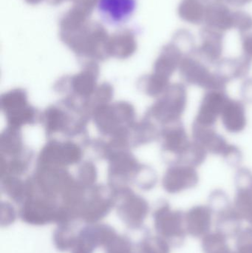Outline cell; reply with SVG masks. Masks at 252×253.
Returning a JSON list of instances; mask_svg holds the SVG:
<instances>
[{
	"instance_id": "bcb514c9",
	"label": "cell",
	"mask_w": 252,
	"mask_h": 253,
	"mask_svg": "<svg viewBox=\"0 0 252 253\" xmlns=\"http://www.w3.org/2000/svg\"><path fill=\"white\" fill-rule=\"evenodd\" d=\"M227 4L235 7H243L246 4H249L252 0H223Z\"/></svg>"
},
{
	"instance_id": "f907efd6",
	"label": "cell",
	"mask_w": 252,
	"mask_h": 253,
	"mask_svg": "<svg viewBox=\"0 0 252 253\" xmlns=\"http://www.w3.org/2000/svg\"><path fill=\"white\" fill-rule=\"evenodd\" d=\"M216 1H223V0H216Z\"/></svg>"
},
{
	"instance_id": "681fc988",
	"label": "cell",
	"mask_w": 252,
	"mask_h": 253,
	"mask_svg": "<svg viewBox=\"0 0 252 253\" xmlns=\"http://www.w3.org/2000/svg\"><path fill=\"white\" fill-rule=\"evenodd\" d=\"M203 1H205V2L208 3L209 0H203Z\"/></svg>"
},
{
	"instance_id": "7402d4cb",
	"label": "cell",
	"mask_w": 252,
	"mask_h": 253,
	"mask_svg": "<svg viewBox=\"0 0 252 253\" xmlns=\"http://www.w3.org/2000/svg\"><path fill=\"white\" fill-rule=\"evenodd\" d=\"M137 47L136 33L133 30H119L109 37V56L118 59H128L136 53Z\"/></svg>"
},
{
	"instance_id": "9a60e30c",
	"label": "cell",
	"mask_w": 252,
	"mask_h": 253,
	"mask_svg": "<svg viewBox=\"0 0 252 253\" xmlns=\"http://www.w3.org/2000/svg\"><path fill=\"white\" fill-rule=\"evenodd\" d=\"M201 44L194 55L208 65H216L222 59L224 33L204 26L199 33Z\"/></svg>"
},
{
	"instance_id": "d590c367",
	"label": "cell",
	"mask_w": 252,
	"mask_h": 253,
	"mask_svg": "<svg viewBox=\"0 0 252 253\" xmlns=\"http://www.w3.org/2000/svg\"><path fill=\"white\" fill-rule=\"evenodd\" d=\"M97 179V169L90 162H84L78 169L76 181L86 189L93 187Z\"/></svg>"
},
{
	"instance_id": "d6a6232c",
	"label": "cell",
	"mask_w": 252,
	"mask_h": 253,
	"mask_svg": "<svg viewBox=\"0 0 252 253\" xmlns=\"http://www.w3.org/2000/svg\"><path fill=\"white\" fill-rule=\"evenodd\" d=\"M99 248V243L92 233L88 225L80 229L76 242L71 253H93Z\"/></svg>"
},
{
	"instance_id": "4316f807",
	"label": "cell",
	"mask_w": 252,
	"mask_h": 253,
	"mask_svg": "<svg viewBox=\"0 0 252 253\" xmlns=\"http://www.w3.org/2000/svg\"><path fill=\"white\" fill-rule=\"evenodd\" d=\"M207 4L203 0H182L178 7V14L183 22L201 25L204 23Z\"/></svg>"
},
{
	"instance_id": "836d02e7",
	"label": "cell",
	"mask_w": 252,
	"mask_h": 253,
	"mask_svg": "<svg viewBox=\"0 0 252 253\" xmlns=\"http://www.w3.org/2000/svg\"><path fill=\"white\" fill-rule=\"evenodd\" d=\"M105 253H136L130 238L117 233L105 247Z\"/></svg>"
},
{
	"instance_id": "ba28073f",
	"label": "cell",
	"mask_w": 252,
	"mask_h": 253,
	"mask_svg": "<svg viewBox=\"0 0 252 253\" xmlns=\"http://www.w3.org/2000/svg\"><path fill=\"white\" fill-rule=\"evenodd\" d=\"M115 207V193L109 186H93L87 190L80 210L79 219L87 224L99 223Z\"/></svg>"
},
{
	"instance_id": "83f0119b",
	"label": "cell",
	"mask_w": 252,
	"mask_h": 253,
	"mask_svg": "<svg viewBox=\"0 0 252 253\" xmlns=\"http://www.w3.org/2000/svg\"><path fill=\"white\" fill-rule=\"evenodd\" d=\"M80 229L75 221L58 224L53 236V244L56 249L61 252L71 251L76 242Z\"/></svg>"
},
{
	"instance_id": "9c48e42d",
	"label": "cell",
	"mask_w": 252,
	"mask_h": 253,
	"mask_svg": "<svg viewBox=\"0 0 252 253\" xmlns=\"http://www.w3.org/2000/svg\"><path fill=\"white\" fill-rule=\"evenodd\" d=\"M1 108L9 126L20 129L36 122L37 111L28 103L27 92L23 89H13L4 93L1 97Z\"/></svg>"
},
{
	"instance_id": "1f68e13d",
	"label": "cell",
	"mask_w": 252,
	"mask_h": 253,
	"mask_svg": "<svg viewBox=\"0 0 252 253\" xmlns=\"http://www.w3.org/2000/svg\"><path fill=\"white\" fill-rule=\"evenodd\" d=\"M204 253H230L232 252L227 243V238L216 231L204 236L201 242Z\"/></svg>"
},
{
	"instance_id": "30bf717a",
	"label": "cell",
	"mask_w": 252,
	"mask_h": 253,
	"mask_svg": "<svg viewBox=\"0 0 252 253\" xmlns=\"http://www.w3.org/2000/svg\"><path fill=\"white\" fill-rule=\"evenodd\" d=\"M99 75L98 62L89 61L84 63V68L78 74L70 78L61 79L56 85L59 87V91L71 92L69 97L87 102L89 105V100L98 87Z\"/></svg>"
},
{
	"instance_id": "2e32d148",
	"label": "cell",
	"mask_w": 252,
	"mask_h": 253,
	"mask_svg": "<svg viewBox=\"0 0 252 253\" xmlns=\"http://www.w3.org/2000/svg\"><path fill=\"white\" fill-rule=\"evenodd\" d=\"M229 100L225 90H208L203 97L194 123L200 126H214Z\"/></svg>"
},
{
	"instance_id": "816d5d0a",
	"label": "cell",
	"mask_w": 252,
	"mask_h": 253,
	"mask_svg": "<svg viewBox=\"0 0 252 253\" xmlns=\"http://www.w3.org/2000/svg\"><path fill=\"white\" fill-rule=\"evenodd\" d=\"M230 253H237L236 252H232H232H231Z\"/></svg>"
},
{
	"instance_id": "ab89813d",
	"label": "cell",
	"mask_w": 252,
	"mask_h": 253,
	"mask_svg": "<svg viewBox=\"0 0 252 253\" xmlns=\"http://www.w3.org/2000/svg\"><path fill=\"white\" fill-rule=\"evenodd\" d=\"M233 28L238 30L240 34L252 30V16L243 10L233 11Z\"/></svg>"
},
{
	"instance_id": "f1b7e54d",
	"label": "cell",
	"mask_w": 252,
	"mask_h": 253,
	"mask_svg": "<svg viewBox=\"0 0 252 253\" xmlns=\"http://www.w3.org/2000/svg\"><path fill=\"white\" fill-rule=\"evenodd\" d=\"M1 190L16 204L22 205L28 196V183L18 176L6 175L1 178Z\"/></svg>"
},
{
	"instance_id": "cb8c5ba5",
	"label": "cell",
	"mask_w": 252,
	"mask_h": 253,
	"mask_svg": "<svg viewBox=\"0 0 252 253\" xmlns=\"http://www.w3.org/2000/svg\"><path fill=\"white\" fill-rule=\"evenodd\" d=\"M225 129L231 133H239L245 129L247 120L246 108L241 101L229 99L220 115Z\"/></svg>"
},
{
	"instance_id": "8fae6325",
	"label": "cell",
	"mask_w": 252,
	"mask_h": 253,
	"mask_svg": "<svg viewBox=\"0 0 252 253\" xmlns=\"http://www.w3.org/2000/svg\"><path fill=\"white\" fill-rule=\"evenodd\" d=\"M109 186L113 191L128 187V183L134 181L142 165L129 150H115L108 155Z\"/></svg>"
},
{
	"instance_id": "8d00e7d4",
	"label": "cell",
	"mask_w": 252,
	"mask_h": 253,
	"mask_svg": "<svg viewBox=\"0 0 252 253\" xmlns=\"http://www.w3.org/2000/svg\"><path fill=\"white\" fill-rule=\"evenodd\" d=\"M157 181L158 176L155 170L149 167L142 165L133 182L142 190H149L155 187Z\"/></svg>"
},
{
	"instance_id": "603a6c76",
	"label": "cell",
	"mask_w": 252,
	"mask_h": 253,
	"mask_svg": "<svg viewBox=\"0 0 252 253\" xmlns=\"http://www.w3.org/2000/svg\"><path fill=\"white\" fill-rule=\"evenodd\" d=\"M252 60L243 56L236 58H224L216 64V74L226 83L232 80L243 79L250 73Z\"/></svg>"
},
{
	"instance_id": "f6af8a7d",
	"label": "cell",
	"mask_w": 252,
	"mask_h": 253,
	"mask_svg": "<svg viewBox=\"0 0 252 253\" xmlns=\"http://www.w3.org/2000/svg\"><path fill=\"white\" fill-rule=\"evenodd\" d=\"M241 93L246 102L252 103V79H248L243 83Z\"/></svg>"
},
{
	"instance_id": "277c9868",
	"label": "cell",
	"mask_w": 252,
	"mask_h": 253,
	"mask_svg": "<svg viewBox=\"0 0 252 253\" xmlns=\"http://www.w3.org/2000/svg\"><path fill=\"white\" fill-rule=\"evenodd\" d=\"M152 217L158 236L164 239L170 247L180 248L183 245L187 234L183 211H173L168 202L161 200L157 204Z\"/></svg>"
},
{
	"instance_id": "74e56055",
	"label": "cell",
	"mask_w": 252,
	"mask_h": 253,
	"mask_svg": "<svg viewBox=\"0 0 252 253\" xmlns=\"http://www.w3.org/2000/svg\"><path fill=\"white\" fill-rule=\"evenodd\" d=\"M232 205L229 196L223 190H214L209 197L208 206L213 211V214L217 213Z\"/></svg>"
},
{
	"instance_id": "ee69618b",
	"label": "cell",
	"mask_w": 252,
	"mask_h": 253,
	"mask_svg": "<svg viewBox=\"0 0 252 253\" xmlns=\"http://www.w3.org/2000/svg\"><path fill=\"white\" fill-rule=\"evenodd\" d=\"M99 0H75L74 5L78 6L86 12L91 15Z\"/></svg>"
},
{
	"instance_id": "4fadbf2b",
	"label": "cell",
	"mask_w": 252,
	"mask_h": 253,
	"mask_svg": "<svg viewBox=\"0 0 252 253\" xmlns=\"http://www.w3.org/2000/svg\"><path fill=\"white\" fill-rule=\"evenodd\" d=\"M79 151L76 144L72 141L61 142L56 139L50 140L41 149L38 158V166L65 167L76 164Z\"/></svg>"
},
{
	"instance_id": "f546056e",
	"label": "cell",
	"mask_w": 252,
	"mask_h": 253,
	"mask_svg": "<svg viewBox=\"0 0 252 253\" xmlns=\"http://www.w3.org/2000/svg\"><path fill=\"white\" fill-rule=\"evenodd\" d=\"M139 88L151 97H159L168 88L170 79L154 74L142 77L139 82Z\"/></svg>"
},
{
	"instance_id": "6da1fadb",
	"label": "cell",
	"mask_w": 252,
	"mask_h": 253,
	"mask_svg": "<svg viewBox=\"0 0 252 253\" xmlns=\"http://www.w3.org/2000/svg\"><path fill=\"white\" fill-rule=\"evenodd\" d=\"M59 37L78 57L87 59L86 62H101L110 57L109 36L99 22L89 20L75 31L59 33Z\"/></svg>"
},
{
	"instance_id": "44dd1931",
	"label": "cell",
	"mask_w": 252,
	"mask_h": 253,
	"mask_svg": "<svg viewBox=\"0 0 252 253\" xmlns=\"http://www.w3.org/2000/svg\"><path fill=\"white\" fill-rule=\"evenodd\" d=\"M205 26L224 33L233 28V11L224 3L213 1L206 7Z\"/></svg>"
},
{
	"instance_id": "3957f363",
	"label": "cell",
	"mask_w": 252,
	"mask_h": 253,
	"mask_svg": "<svg viewBox=\"0 0 252 253\" xmlns=\"http://www.w3.org/2000/svg\"><path fill=\"white\" fill-rule=\"evenodd\" d=\"M187 105V90L180 83L170 84L148 110L146 118L161 126L180 121Z\"/></svg>"
},
{
	"instance_id": "5b68a950",
	"label": "cell",
	"mask_w": 252,
	"mask_h": 253,
	"mask_svg": "<svg viewBox=\"0 0 252 253\" xmlns=\"http://www.w3.org/2000/svg\"><path fill=\"white\" fill-rule=\"evenodd\" d=\"M60 208L61 202L59 199L49 197L37 191L32 181V192L21 205L19 215L23 222L30 225L58 224Z\"/></svg>"
},
{
	"instance_id": "7dc6e473",
	"label": "cell",
	"mask_w": 252,
	"mask_h": 253,
	"mask_svg": "<svg viewBox=\"0 0 252 253\" xmlns=\"http://www.w3.org/2000/svg\"><path fill=\"white\" fill-rule=\"evenodd\" d=\"M75 1V0H47L49 3L52 5H58V4H62L64 1Z\"/></svg>"
},
{
	"instance_id": "484cf974",
	"label": "cell",
	"mask_w": 252,
	"mask_h": 253,
	"mask_svg": "<svg viewBox=\"0 0 252 253\" xmlns=\"http://www.w3.org/2000/svg\"><path fill=\"white\" fill-rule=\"evenodd\" d=\"M22 135L19 128L8 126L1 135V156L14 158L25 153Z\"/></svg>"
},
{
	"instance_id": "d4e9b609",
	"label": "cell",
	"mask_w": 252,
	"mask_h": 253,
	"mask_svg": "<svg viewBox=\"0 0 252 253\" xmlns=\"http://www.w3.org/2000/svg\"><path fill=\"white\" fill-rule=\"evenodd\" d=\"M216 231L227 239L236 238L242 230L243 219L234 208L233 205L216 214Z\"/></svg>"
},
{
	"instance_id": "b9f144b4",
	"label": "cell",
	"mask_w": 252,
	"mask_h": 253,
	"mask_svg": "<svg viewBox=\"0 0 252 253\" xmlns=\"http://www.w3.org/2000/svg\"><path fill=\"white\" fill-rule=\"evenodd\" d=\"M16 218V212L13 207L7 202H1V225L7 227L14 222Z\"/></svg>"
},
{
	"instance_id": "7c38bea8",
	"label": "cell",
	"mask_w": 252,
	"mask_h": 253,
	"mask_svg": "<svg viewBox=\"0 0 252 253\" xmlns=\"http://www.w3.org/2000/svg\"><path fill=\"white\" fill-rule=\"evenodd\" d=\"M159 138L163 157L170 165L180 163L192 143L181 121L161 126Z\"/></svg>"
},
{
	"instance_id": "ac0fdd59",
	"label": "cell",
	"mask_w": 252,
	"mask_h": 253,
	"mask_svg": "<svg viewBox=\"0 0 252 253\" xmlns=\"http://www.w3.org/2000/svg\"><path fill=\"white\" fill-rule=\"evenodd\" d=\"M213 212L209 206L198 205L185 212L187 234L195 239H203L210 233Z\"/></svg>"
},
{
	"instance_id": "4dcf8cb0",
	"label": "cell",
	"mask_w": 252,
	"mask_h": 253,
	"mask_svg": "<svg viewBox=\"0 0 252 253\" xmlns=\"http://www.w3.org/2000/svg\"><path fill=\"white\" fill-rule=\"evenodd\" d=\"M136 253H170V245L159 236L147 233L136 245Z\"/></svg>"
},
{
	"instance_id": "c3c4849f",
	"label": "cell",
	"mask_w": 252,
	"mask_h": 253,
	"mask_svg": "<svg viewBox=\"0 0 252 253\" xmlns=\"http://www.w3.org/2000/svg\"><path fill=\"white\" fill-rule=\"evenodd\" d=\"M28 4H33V5H35V4H39L41 1H44V0H25Z\"/></svg>"
},
{
	"instance_id": "d6986e66",
	"label": "cell",
	"mask_w": 252,
	"mask_h": 253,
	"mask_svg": "<svg viewBox=\"0 0 252 253\" xmlns=\"http://www.w3.org/2000/svg\"><path fill=\"white\" fill-rule=\"evenodd\" d=\"M186 54L173 41L164 45L154 63L153 73L170 79L179 69L180 62Z\"/></svg>"
},
{
	"instance_id": "52a82bcc",
	"label": "cell",
	"mask_w": 252,
	"mask_h": 253,
	"mask_svg": "<svg viewBox=\"0 0 252 253\" xmlns=\"http://www.w3.org/2000/svg\"><path fill=\"white\" fill-rule=\"evenodd\" d=\"M180 78L189 85L208 90H225L227 83L216 72L210 71L207 64L195 55L184 56L179 66Z\"/></svg>"
},
{
	"instance_id": "60d3db41",
	"label": "cell",
	"mask_w": 252,
	"mask_h": 253,
	"mask_svg": "<svg viewBox=\"0 0 252 253\" xmlns=\"http://www.w3.org/2000/svg\"><path fill=\"white\" fill-rule=\"evenodd\" d=\"M222 156L225 162L231 167H238L242 162V153L238 147L233 144H229L227 150Z\"/></svg>"
},
{
	"instance_id": "8992f818",
	"label": "cell",
	"mask_w": 252,
	"mask_h": 253,
	"mask_svg": "<svg viewBox=\"0 0 252 253\" xmlns=\"http://www.w3.org/2000/svg\"><path fill=\"white\" fill-rule=\"evenodd\" d=\"M114 193L115 208L120 219L130 230L142 228L149 212L146 199L135 193L129 187Z\"/></svg>"
},
{
	"instance_id": "ffe728a7",
	"label": "cell",
	"mask_w": 252,
	"mask_h": 253,
	"mask_svg": "<svg viewBox=\"0 0 252 253\" xmlns=\"http://www.w3.org/2000/svg\"><path fill=\"white\" fill-rule=\"evenodd\" d=\"M192 129L194 141L203 146L207 153L222 156L227 150L229 143L216 132L214 126H200L194 123Z\"/></svg>"
},
{
	"instance_id": "f35d334b",
	"label": "cell",
	"mask_w": 252,
	"mask_h": 253,
	"mask_svg": "<svg viewBox=\"0 0 252 253\" xmlns=\"http://www.w3.org/2000/svg\"><path fill=\"white\" fill-rule=\"evenodd\" d=\"M237 253H252V227L242 229L236 237Z\"/></svg>"
},
{
	"instance_id": "e0dca14e",
	"label": "cell",
	"mask_w": 252,
	"mask_h": 253,
	"mask_svg": "<svg viewBox=\"0 0 252 253\" xmlns=\"http://www.w3.org/2000/svg\"><path fill=\"white\" fill-rule=\"evenodd\" d=\"M137 0H99L98 10L105 22L114 26L127 22L134 13Z\"/></svg>"
},
{
	"instance_id": "7a4b0ae2",
	"label": "cell",
	"mask_w": 252,
	"mask_h": 253,
	"mask_svg": "<svg viewBox=\"0 0 252 253\" xmlns=\"http://www.w3.org/2000/svg\"><path fill=\"white\" fill-rule=\"evenodd\" d=\"M92 117L98 130L110 138L127 135L136 123L134 107L127 102L99 105L93 109Z\"/></svg>"
},
{
	"instance_id": "e575fe53",
	"label": "cell",
	"mask_w": 252,
	"mask_h": 253,
	"mask_svg": "<svg viewBox=\"0 0 252 253\" xmlns=\"http://www.w3.org/2000/svg\"><path fill=\"white\" fill-rule=\"evenodd\" d=\"M113 96V87L108 83H103L98 86L93 96L89 100V106L93 112V109L99 105L109 104Z\"/></svg>"
},
{
	"instance_id": "7bdbcfd3",
	"label": "cell",
	"mask_w": 252,
	"mask_h": 253,
	"mask_svg": "<svg viewBox=\"0 0 252 253\" xmlns=\"http://www.w3.org/2000/svg\"><path fill=\"white\" fill-rule=\"evenodd\" d=\"M241 35L244 56L252 61V30L243 33Z\"/></svg>"
},
{
	"instance_id": "5bb4252c",
	"label": "cell",
	"mask_w": 252,
	"mask_h": 253,
	"mask_svg": "<svg viewBox=\"0 0 252 253\" xmlns=\"http://www.w3.org/2000/svg\"><path fill=\"white\" fill-rule=\"evenodd\" d=\"M199 175L196 169L189 165H170L162 179L163 188L170 194H178L196 187Z\"/></svg>"
}]
</instances>
